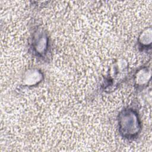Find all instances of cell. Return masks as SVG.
Instances as JSON below:
<instances>
[{
	"instance_id": "1",
	"label": "cell",
	"mask_w": 152,
	"mask_h": 152,
	"mask_svg": "<svg viewBox=\"0 0 152 152\" xmlns=\"http://www.w3.org/2000/svg\"><path fill=\"white\" fill-rule=\"evenodd\" d=\"M118 124L121 134L126 138L135 137L141 130L138 116L132 109H125L120 113Z\"/></svg>"
},
{
	"instance_id": "2",
	"label": "cell",
	"mask_w": 152,
	"mask_h": 152,
	"mask_svg": "<svg viewBox=\"0 0 152 152\" xmlns=\"http://www.w3.org/2000/svg\"><path fill=\"white\" fill-rule=\"evenodd\" d=\"M33 48L39 55H43L47 50L48 37L42 31L36 33L33 37Z\"/></svg>"
},
{
	"instance_id": "3",
	"label": "cell",
	"mask_w": 152,
	"mask_h": 152,
	"mask_svg": "<svg viewBox=\"0 0 152 152\" xmlns=\"http://www.w3.org/2000/svg\"><path fill=\"white\" fill-rule=\"evenodd\" d=\"M43 79L42 72L36 68L30 69L27 71L23 77V83L26 86H33L39 84Z\"/></svg>"
},
{
	"instance_id": "4",
	"label": "cell",
	"mask_w": 152,
	"mask_h": 152,
	"mask_svg": "<svg viewBox=\"0 0 152 152\" xmlns=\"http://www.w3.org/2000/svg\"><path fill=\"white\" fill-rule=\"evenodd\" d=\"M150 74L147 69H142L137 72L135 75V82L138 85H144L147 83Z\"/></svg>"
},
{
	"instance_id": "5",
	"label": "cell",
	"mask_w": 152,
	"mask_h": 152,
	"mask_svg": "<svg viewBox=\"0 0 152 152\" xmlns=\"http://www.w3.org/2000/svg\"><path fill=\"white\" fill-rule=\"evenodd\" d=\"M139 42L143 46H147L151 42V28L145 30L139 37Z\"/></svg>"
}]
</instances>
